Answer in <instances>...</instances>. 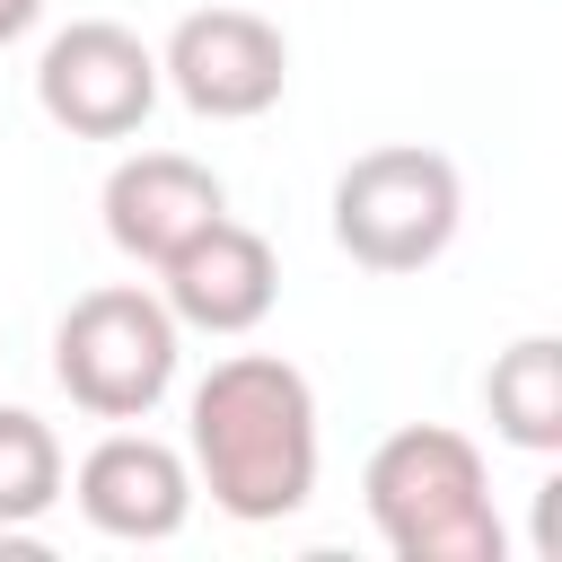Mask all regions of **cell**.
Wrapping results in <instances>:
<instances>
[{
    "mask_svg": "<svg viewBox=\"0 0 562 562\" xmlns=\"http://www.w3.org/2000/svg\"><path fill=\"white\" fill-rule=\"evenodd\" d=\"M61 483L79 492V518L97 536H114V544H167L193 518V465H184V448L132 430V422L105 430L79 457V474H61Z\"/></svg>",
    "mask_w": 562,
    "mask_h": 562,
    "instance_id": "52a82bcc",
    "label": "cell"
},
{
    "mask_svg": "<svg viewBox=\"0 0 562 562\" xmlns=\"http://www.w3.org/2000/svg\"><path fill=\"white\" fill-rule=\"evenodd\" d=\"M158 299L184 334H255L281 299V255L263 228L246 220H211L202 237H184L167 263H158Z\"/></svg>",
    "mask_w": 562,
    "mask_h": 562,
    "instance_id": "ba28073f",
    "label": "cell"
},
{
    "mask_svg": "<svg viewBox=\"0 0 562 562\" xmlns=\"http://www.w3.org/2000/svg\"><path fill=\"white\" fill-rule=\"evenodd\" d=\"M483 413L518 457H553L562 448V334H518L509 351H492Z\"/></svg>",
    "mask_w": 562,
    "mask_h": 562,
    "instance_id": "30bf717a",
    "label": "cell"
},
{
    "mask_svg": "<svg viewBox=\"0 0 562 562\" xmlns=\"http://www.w3.org/2000/svg\"><path fill=\"white\" fill-rule=\"evenodd\" d=\"M465 228V176L448 149L386 140L334 176V246L360 272H430Z\"/></svg>",
    "mask_w": 562,
    "mask_h": 562,
    "instance_id": "277c9868",
    "label": "cell"
},
{
    "mask_svg": "<svg viewBox=\"0 0 562 562\" xmlns=\"http://www.w3.org/2000/svg\"><path fill=\"white\" fill-rule=\"evenodd\" d=\"M184 465H193V492H211V509L237 527L299 518L325 465L307 369H290L281 351L211 360V378L184 395Z\"/></svg>",
    "mask_w": 562,
    "mask_h": 562,
    "instance_id": "6da1fadb",
    "label": "cell"
},
{
    "mask_svg": "<svg viewBox=\"0 0 562 562\" xmlns=\"http://www.w3.org/2000/svg\"><path fill=\"white\" fill-rule=\"evenodd\" d=\"M158 79L202 123H255L290 88V35L272 18H255V9H193L158 44Z\"/></svg>",
    "mask_w": 562,
    "mask_h": 562,
    "instance_id": "8992f818",
    "label": "cell"
},
{
    "mask_svg": "<svg viewBox=\"0 0 562 562\" xmlns=\"http://www.w3.org/2000/svg\"><path fill=\"white\" fill-rule=\"evenodd\" d=\"M369 527L395 562H501L509 527L492 509V465L448 422H404L360 465Z\"/></svg>",
    "mask_w": 562,
    "mask_h": 562,
    "instance_id": "7a4b0ae2",
    "label": "cell"
},
{
    "mask_svg": "<svg viewBox=\"0 0 562 562\" xmlns=\"http://www.w3.org/2000/svg\"><path fill=\"white\" fill-rule=\"evenodd\" d=\"M61 474H70V457H61L53 422L26 404H0V527H35L61 501Z\"/></svg>",
    "mask_w": 562,
    "mask_h": 562,
    "instance_id": "8fae6325",
    "label": "cell"
},
{
    "mask_svg": "<svg viewBox=\"0 0 562 562\" xmlns=\"http://www.w3.org/2000/svg\"><path fill=\"white\" fill-rule=\"evenodd\" d=\"M97 211H105V246L123 263H149L158 272L184 237H202L228 211V184L202 158H184V149H132V158H114Z\"/></svg>",
    "mask_w": 562,
    "mask_h": 562,
    "instance_id": "9c48e42d",
    "label": "cell"
},
{
    "mask_svg": "<svg viewBox=\"0 0 562 562\" xmlns=\"http://www.w3.org/2000/svg\"><path fill=\"white\" fill-rule=\"evenodd\" d=\"M158 53L114 18H70L35 53V105L70 140H132L158 114Z\"/></svg>",
    "mask_w": 562,
    "mask_h": 562,
    "instance_id": "5b68a950",
    "label": "cell"
},
{
    "mask_svg": "<svg viewBox=\"0 0 562 562\" xmlns=\"http://www.w3.org/2000/svg\"><path fill=\"white\" fill-rule=\"evenodd\" d=\"M176 360H184V325L140 281L79 290L53 325V386L97 422H149L176 395Z\"/></svg>",
    "mask_w": 562,
    "mask_h": 562,
    "instance_id": "3957f363",
    "label": "cell"
},
{
    "mask_svg": "<svg viewBox=\"0 0 562 562\" xmlns=\"http://www.w3.org/2000/svg\"><path fill=\"white\" fill-rule=\"evenodd\" d=\"M35 18H44V0H0V44H18Z\"/></svg>",
    "mask_w": 562,
    "mask_h": 562,
    "instance_id": "7c38bea8",
    "label": "cell"
}]
</instances>
